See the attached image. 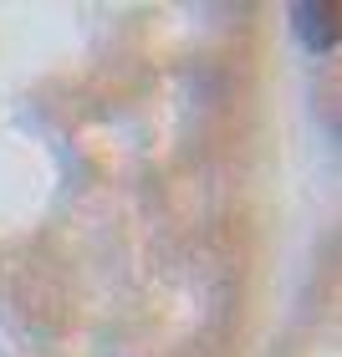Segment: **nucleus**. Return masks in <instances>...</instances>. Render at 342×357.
Returning <instances> with one entry per match:
<instances>
[{"mask_svg":"<svg viewBox=\"0 0 342 357\" xmlns=\"http://www.w3.org/2000/svg\"><path fill=\"white\" fill-rule=\"evenodd\" d=\"M291 26H297V36L312 52H332L337 46V6L332 0H302V6H291Z\"/></svg>","mask_w":342,"mask_h":357,"instance_id":"f257e3e1","label":"nucleus"}]
</instances>
